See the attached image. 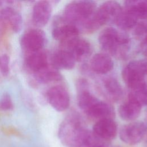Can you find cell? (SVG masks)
Returning <instances> with one entry per match:
<instances>
[{
	"label": "cell",
	"instance_id": "obj_27",
	"mask_svg": "<svg viewBox=\"0 0 147 147\" xmlns=\"http://www.w3.org/2000/svg\"><path fill=\"white\" fill-rule=\"evenodd\" d=\"M115 147H120V146H115Z\"/></svg>",
	"mask_w": 147,
	"mask_h": 147
},
{
	"label": "cell",
	"instance_id": "obj_10",
	"mask_svg": "<svg viewBox=\"0 0 147 147\" xmlns=\"http://www.w3.org/2000/svg\"><path fill=\"white\" fill-rule=\"evenodd\" d=\"M89 117L98 119H113L115 116L114 108L109 103L100 100L98 98L84 111Z\"/></svg>",
	"mask_w": 147,
	"mask_h": 147
},
{
	"label": "cell",
	"instance_id": "obj_11",
	"mask_svg": "<svg viewBox=\"0 0 147 147\" xmlns=\"http://www.w3.org/2000/svg\"><path fill=\"white\" fill-rule=\"evenodd\" d=\"M117 125L113 119H103L98 121L93 126L92 132L103 140H111L117 134Z\"/></svg>",
	"mask_w": 147,
	"mask_h": 147
},
{
	"label": "cell",
	"instance_id": "obj_13",
	"mask_svg": "<svg viewBox=\"0 0 147 147\" xmlns=\"http://www.w3.org/2000/svg\"><path fill=\"white\" fill-rule=\"evenodd\" d=\"M79 33V30L75 25L64 22L54 27L52 30L53 37L61 43L78 37Z\"/></svg>",
	"mask_w": 147,
	"mask_h": 147
},
{
	"label": "cell",
	"instance_id": "obj_5",
	"mask_svg": "<svg viewBox=\"0 0 147 147\" xmlns=\"http://www.w3.org/2000/svg\"><path fill=\"white\" fill-rule=\"evenodd\" d=\"M122 76L124 82L130 89L146 83L147 62L144 60L130 61L123 69Z\"/></svg>",
	"mask_w": 147,
	"mask_h": 147
},
{
	"label": "cell",
	"instance_id": "obj_6",
	"mask_svg": "<svg viewBox=\"0 0 147 147\" xmlns=\"http://www.w3.org/2000/svg\"><path fill=\"white\" fill-rule=\"evenodd\" d=\"M146 132L147 126L144 122H133L123 126L119 131V137L125 144L133 145L140 142Z\"/></svg>",
	"mask_w": 147,
	"mask_h": 147
},
{
	"label": "cell",
	"instance_id": "obj_20",
	"mask_svg": "<svg viewBox=\"0 0 147 147\" xmlns=\"http://www.w3.org/2000/svg\"><path fill=\"white\" fill-rule=\"evenodd\" d=\"M34 74L36 79L43 83L58 82L62 79V76L58 69L52 65H49L48 64L47 66Z\"/></svg>",
	"mask_w": 147,
	"mask_h": 147
},
{
	"label": "cell",
	"instance_id": "obj_15",
	"mask_svg": "<svg viewBox=\"0 0 147 147\" xmlns=\"http://www.w3.org/2000/svg\"><path fill=\"white\" fill-rule=\"evenodd\" d=\"M141 106L133 99L128 97L127 101L123 103L118 109L120 117L127 121H133L138 117L141 111Z\"/></svg>",
	"mask_w": 147,
	"mask_h": 147
},
{
	"label": "cell",
	"instance_id": "obj_25",
	"mask_svg": "<svg viewBox=\"0 0 147 147\" xmlns=\"http://www.w3.org/2000/svg\"><path fill=\"white\" fill-rule=\"evenodd\" d=\"M10 58L6 54L0 55V72L4 76L8 75L10 69Z\"/></svg>",
	"mask_w": 147,
	"mask_h": 147
},
{
	"label": "cell",
	"instance_id": "obj_23",
	"mask_svg": "<svg viewBox=\"0 0 147 147\" xmlns=\"http://www.w3.org/2000/svg\"><path fill=\"white\" fill-rule=\"evenodd\" d=\"M128 97L134 100L141 106L147 105V83L131 89Z\"/></svg>",
	"mask_w": 147,
	"mask_h": 147
},
{
	"label": "cell",
	"instance_id": "obj_18",
	"mask_svg": "<svg viewBox=\"0 0 147 147\" xmlns=\"http://www.w3.org/2000/svg\"><path fill=\"white\" fill-rule=\"evenodd\" d=\"M103 89L107 96L113 101H118L123 96V90L119 82L113 77L105 78L103 81Z\"/></svg>",
	"mask_w": 147,
	"mask_h": 147
},
{
	"label": "cell",
	"instance_id": "obj_9",
	"mask_svg": "<svg viewBox=\"0 0 147 147\" xmlns=\"http://www.w3.org/2000/svg\"><path fill=\"white\" fill-rule=\"evenodd\" d=\"M47 98L51 106L57 111H63L69 106V95L63 86L57 85L51 87L47 92Z\"/></svg>",
	"mask_w": 147,
	"mask_h": 147
},
{
	"label": "cell",
	"instance_id": "obj_2",
	"mask_svg": "<svg viewBox=\"0 0 147 147\" xmlns=\"http://www.w3.org/2000/svg\"><path fill=\"white\" fill-rule=\"evenodd\" d=\"M98 41L103 50L116 58H123L129 50V36L113 28L103 30L99 34Z\"/></svg>",
	"mask_w": 147,
	"mask_h": 147
},
{
	"label": "cell",
	"instance_id": "obj_17",
	"mask_svg": "<svg viewBox=\"0 0 147 147\" xmlns=\"http://www.w3.org/2000/svg\"><path fill=\"white\" fill-rule=\"evenodd\" d=\"M52 65L56 69H71L75 64V60L67 51L60 49L56 51L52 57Z\"/></svg>",
	"mask_w": 147,
	"mask_h": 147
},
{
	"label": "cell",
	"instance_id": "obj_1",
	"mask_svg": "<svg viewBox=\"0 0 147 147\" xmlns=\"http://www.w3.org/2000/svg\"><path fill=\"white\" fill-rule=\"evenodd\" d=\"M90 132L83 127L78 114L71 113L60 124L58 136L61 143L67 147H83Z\"/></svg>",
	"mask_w": 147,
	"mask_h": 147
},
{
	"label": "cell",
	"instance_id": "obj_3",
	"mask_svg": "<svg viewBox=\"0 0 147 147\" xmlns=\"http://www.w3.org/2000/svg\"><path fill=\"white\" fill-rule=\"evenodd\" d=\"M122 9L119 3L115 1L105 2L82 23V28L88 33L95 32L110 21H114Z\"/></svg>",
	"mask_w": 147,
	"mask_h": 147
},
{
	"label": "cell",
	"instance_id": "obj_21",
	"mask_svg": "<svg viewBox=\"0 0 147 147\" xmlns=\"http://www.w3.org/2000/svg\"><path fill=\"white\" fill-rule=\"evenodd\" d=\"M138 19L125 9H122L114 20L116 25L122 30H129L137 24Z\"/></svg>",
	"mask_w": 147,
	"mask_h": 147
},
{
	"label": "cell",
	"instance_id": "obj_8",
	"mask_svg": "<svg viewBox=\"0 0 147 147\" xmlns=\"http://www.w3.org/2000/svg\"><path fill=\"white\" fill-rule=\"evenodd\" d=\"M61 49L69 52L75 61H82L91 53L92 48L90 42L78 37L61 43Z\"/></svg>",
	"mask_w": 147,
	"mask_h": 147
},
{
	"label": "cell",
	"instance_id": "obj_19",
	"mask_svg": "<svg viewBox=\"0 0 147 147\" xmlns=\"http://www.w3.org/2000/svg\"><path fill=\"white\" fill-rule=\"evenodd\" d=\"M124 9L132 14L138 20L147 19V1L130 0L124 3Z\"/></svg>",
	"mask_w": 147,
	"mask_h": 147
},
{
	"label": "cell",
	"instance_id": "obj_7",
	"mask_svg": "<svg viewBox=\"0 0 147 147\" xmlns=\"http://www.w3.org/2000/svg\"><path fill=\"white\" fill-rule=\"evenodd\" d=\"M46 41V35L43 30L33 29L22 34L20 44L22 49L29 53L42 50Z\"/></svg>",
	"mask_w": 147,
	"mask_h": 147
},
{
	"label": "cell",
	"instance_id": "obj_4",
	"mask_svg": "<svg viewBox=\"0 0 147 147\" xmlns=\"http://www.w3.org/2000/svg\"><path fill=\"white\" fill-rule=\"evenodd\" d=\"M96 3L92 1H75L65 7L61 20L67 23H82L95 11Z\"/></svg>",
	"mask_w": 147,
	"mask_h": 147
},
{
	"label": "cell",
	"instance_id": "obj_26",
	"mask_svg": "<svg viewBox=\"0 0 147 147\" xmlns=\"http://www.w3.org/2000/svg\"><path fill=\"white\" fill-rule=\"evenodd\" d=\"M5 25H6L5 22L0 18V38L2 36L3 33L4 32Z\"/></svg>",
	"mask_w": 147,
	"mask_h": 147
},
{
	"label": "cell",
	"instance_id": "obj_12",
	"mask_svg": "<svg viewBox=\"0 0 147 147\" xmlns=\"http://www.w3.org/2000/svg\"><path fill=\"white\" fill-rule=\"evenodd\" d=\"M52 11V5L47 1H41L36 3L33 7L32 20L34 25L42 27L49 21Z\"/></svg>",
	"mask_w": 147,
	"mask_h": 147
},
{
	"label": "cell",
	"instance_id": "obj_22",
	"mask_svg": "<svg viewBox=\"0 0 147 147\" xmlns=\"http://www.w3.org/2000/svg\"><path fill=\"white\" fill-rule=\"evenodd\" d=\"M134 36L140 41V49L147 57V21H142L136 25L134 30Z\"/></svg>",
	"mask_w": 147,
	"mask_h": 147
},
{
	"label": "cell",
	"instance_id": "obj_14",
	"mask_svg": "<svg viewBox=\"0 0 147 147\" xmlns=\"http://www.w3.org/2000/svg\"><path fill=\"white\" fill-rule=\"evenodd\" d=\"M114 63L110 56L106 53H96L91 58L90 63L91 69L99 74L110 72L113 68Z\"/></svg>",
	"mask_w": 147,
	"mask_h": 147
},
{
	"label": "cell",
	"instance_id": "obj_16",
	"mask_svg": "<svg viewBox=\"0 0 147 147\" xmlns=\"http://www.w3.org/2000/svg\"><path fill=\"white\" fill-rule=\"evenodd\" d=\"M25 62L28 68L34 73L48 65L47 55L42 49L27 53Z\"/></svg>",
	"mask_w": 147,
	"mask_h": 147
},
{
	"label": "cell",
	"instance_id": "obj_24",
	"mask_svg": "<svg viewBox=\"0 0 147 147\" xmlns=\"http://www.w3.org/2000/svg\"><path fill=\"white\" fill-rule=\"evenodd\" d=\"M14 105L10 95L7 93H4L0 98V110L9 111L13 109Z\"/></svg>",
	"mask_w": 147,
	"mask_h": 147
}]
</instances>
